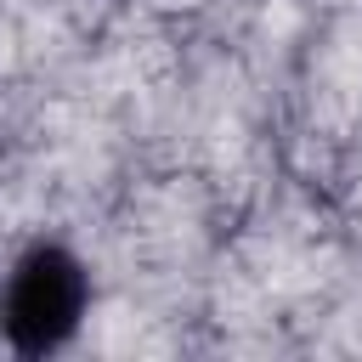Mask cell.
Returning a JSON list of instances; mask_svg holds the SVG:
<instances>
[{
  "label": "cell",
  "instance_id": "6da1fadb",
  "mask_svg": "<svg viewBox=\"0 0 362 362\" xmlns=\"http://www.w3.org/2000/svg\"><path fill=\"white\" fill-rule=\"evenodd\" d=\"M85 311V272L62 249H28L6 277L0 328L17 351H57Z\"/></svg>",
  "mask_w": 362,
  "mask_h": 362
}]
</instances>
